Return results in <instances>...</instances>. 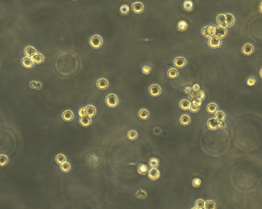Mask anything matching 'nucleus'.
I'll list each match as a JSON object with an SVG mask.
<instances>
[{
    "label": "nucleus",
    "mask_w": 262,
    "mask_h": 209,
    "mask_svg": "<svg viewBox=\"0 0 262 209\" xmlns=\"http://www.w3.org/2000/svg\"><path fill=\"white\" fill-rule=\"evenodd\" d=\"M106 105L110 108H115L119 104V101H118L117 97L113 94H110L107 96L105 99Z\"/></svg>",
    "instance_id": "nucleus-1"
},
{
    "label": "nucleus",
    "mask_w": 262,
    "mask_h": 209,
    "mask_svg": "<svg viewBox=\"0 0 262 209\" xmlns=\"http://www.w3.org/2000/svg\"><path fill=\"white\" fill-rule=\"evenodd\" d=\"M215 31H216V26L206 25L202 28L201 34L205 38H210L215 36Z\"/></svg>",
    "instance_id": "nucleus-2"
},
{
    "label": "nucleus",
    "mask_w": 262,
    "mask_h": 209,
    "mask_svg": "<svg viewBox=\"0 0 262 209\" xmlns=\"http://www.w3.org/2000/svg\"><path fill=\"white\" fill-rule=\"evenodd\" d=\"M89 44L92 48L98 49V48H101L103 45V39L100 35H95L90 37V40H89Z\"/></svg>",
    "instance_id": "nucleus-3"
},
{
    "label": "nucleus",
    "mask_w": 262,
    "mask_h": 209,
    "mask_svg": "<svg viewBox=\"0 0 262 209\" xmlns=\"http://www.w3.org/2000/svg\"><path fill=\"white\" fill-rule=\"evenodd\" d=\"M222 45V39L216 36L208 38V46L211 48H219Z\"/></svg>",
    "instance_id": "nucleus-4"
},
{
    "label": "nucleus",
    "mask_w": 262,
    "mask_h": 209,
    "mask_svg": "<svg viewBox=\"0 0 262 209\" xmlns=\"http://www.w3.org/2000/svg\"><path fill=\"white\" fill-rule=\"evenodd\" d=\"M228 29L226 28V27H222V26H216V31H215V36L219 38L222 39L225 38L228 35Z\"/></svg>",
    "instance_id": "nucleus-5"
},
{
    "label": "nucleus",
    "mask_w": 262,
    "mask_h": 209,
    "mask_svg": "<svg viewBox=\"0 0 262 209\" xmlns=\"http://www.w3.org/2000/svg\"><path fill=\"white\" fill-rule=\"evenodd\" d=\"M254 52V47L250 43H246L242 46V53L245 56H250Z\"/></svg>",
    "instance_id": "nucleus-6"
},
{
    "label": "nucleus",
    "mask_w": 262,
    "mask_h": 209,
    "mask_svg": "<svg viewBox=\"0 0 262 209\" xmlns=\"http://www.w3.org/2000/svg\"><path fill=\"white\" fill-rule=\"evenodd\" d=\"M21 64L26 69H31L34 67L35 62L33 61L32 58L30 57H24L21 60Z\"/></svg>",
    "instance_id": "nucleus-7"
},
{
    "label": "nucleus",
    "mask_w": 262,
    "mask_h": 209,
    "mask_svg": "<svg viewBox=\"0 0 262 209\" xmlns=\"http://www.w3.org/2000/svg\"><path fill=\"white\" fill-rule=\"evenodd\" d=\"M161 87L158 84H152L149 88V93L152 97H159L161 94Z\"/></svg>",
    "instance_id": "nucleus-8"
},
{
    "label": "nucleus",
    "mask_w": 262,
    "mask_h": 209,
    "mask_svg": "<svg viewBox=\"0 0 262 209\" xmlns=\"http://www.w3.org/2000/svg\"><path fill=\"white\" fill-rule=\"evenodd\" d=\"M186 63H187V61H186V58L183 57H177L173 61L174 66H175L178 68H184L186 65Z\"/></svg>",
    "instance_id": "nucleus-9"
},
{
    "label": "nucleus",
    "mask_w": 262,
    "mask_h": 209,
    "mask_svg": "<svg viewBox=\"0 0 262 209\" xmlns=\"http://www.w3.org/2000/svg\"><path fill=\"white\" fill-rule=\"evenodd\" d=\"M96 85L99 90H106V89L108 88L109 82L105 78H101V79L98 80Z\"/></svg>",
    "instance_id": "nucleus-10"
},
{
    "label": "nucleus",
    "mask_w": 262,
    "mask_h": 209,
    "mask_svg": "<svg viewBox=\"0 0 262 209\" xmlns=\"http://www.w3.org/2000/svg\"><path fill=\"white\" fill-rule=\"evenodd\" d=\"M38 53L37 50L35 49V48H34L33 46H31V45H28V46H26L25 48V49H24V54H25L26 57H33V56L35 55V54H36Z\"/></svg>",
    "instance_id": "nucleus-11"
},
{
    "label": "nucleus",
    "mask_w": 262,
    "mask_h": 209,
    "mask_svg": "<svg viewBox=\"0 0 262 209\" xmlns=\"http://www.w3.org/2000/svg\"><path fill=\"white\" fill-rule=\"evenodd\" d=\"M61 118L66 122H71L74 119V113L72 110H67L64 111L61 114Z\"/></svg>",
    "instance_id": "nucleus-12"
},
{
    "label": "nucleus",
    "mask_w": 262,
    "mask_h": 209,
    "mask_svg": "<svg viewBox=\"0 0 262 209\" xmlns=\"http://www.w3.org/2000/svg\"><path fill=\"white\" fill-rule=\"evenodd\" d=\"M132 10L134 11V13H137V14H140V13H143V10H144L143 4L140 2H134L132 5Z\"/></svg>",
    "instance_id": "nucleus-13"
},
{
    "label": "nucleus",
    "mask_w": 262,
    "mask_h": 209,
    "mask_svg": "<svg viewBox=\"0 0 262 209\" xmlns=\"http://www.w3.org/2000/svg\"><path fill=\"white\" fill-rule=\"evenodd\" d=\"M148 177H149V179L153 180V181L158 179L159 177H160V171L157 168H153L148 172Z\"/></svg>",
    "instance_id": "nucleus-14"
},
{
    "label": "nucleus",
    "mask_w": 262,
    "mask_h": 209,
    "mask_svg": "<svg viewBox=\"0 0 262 209\" xmlns=\"http://www.w3.org/2000/svg\"><path fill=\"white\" fill-rule=\"evenodd\" d=\"M225 20H226V27H228V28H231L232 26H234V23H235L234 16L231 13L225 14Z\"/></svg>",
    "instance_id": "nucleus-15"
},
{
    "label": "nucleus",
    "mask_w": 262,
    "mask_h": 209,
    "mask_svg": "<svg viewBox=\"0 0 262 209\" xmlns=\"http://www.w3.org/2000/svg\"><path fill=\"white\" fill-rule=\"evenodd\" d=\"M207 127L211 130H216L219 129V124H218V120L215 118H210L207 121Z\"/></svg>",
    "instance_id": "nucleus-16"
},
{
    "label": "nucleus",
    "mask_w": 262,
    "mask_h": 209,
    "mask_svg": "<svg viewBox=\"0 0 262 209\" xmlns=\"http://www.w3.org/2000/svg\"><path fill=\"white\" fill-rule=\"evenodd\" d=\"M79 122H80V124H81L82 127H90V126L91 125L92 119H91V117H90V116H83V117H81Z\"/></svg>",
    "instance_id": "nucleus-17"
},
{
    "label": "nucleus",
    "mask_w": 262,
    "mask_h": 209,
    "mask_svg": "<svg viewBox=\"0 0 262 209\" xmlns=\"http://www.w3.org/2000/svg\"><path fill=\"white\" fill-rule=\"evenodd\" d=\"M216 22H217L219 26L226 27V20H225V14H219L218 15L216 18Z\"/></svg>",
    "instance_id": "nucleus-18"
},
{
    "label": "nucleus",
    "mask_w": 262,
    "mask_h": 209,
    "mask_svg": "<svg viewBox=\"0 0 262 209\" xmlns=\"http://www.w3.org/2000/svg\"><path fill=\"white\" fill-rule=\"evenodd\" d=\"M179 123L181 125L183 126H188L191 123V118L189 115L183 114L182 115L181 117L179 119Z\"/></svg>",
    "instance_id": "nucleus-19"
},
{
    "label": "nucleus",
    "mask_w": 262,
    "mask_h": 209,
    "mask_svg": "<svg viewBox=\"0 0 262 209\" xmlns=\"http://www.w3.org/2000/svg\"><path fill=\"white\" fill-rule=\"evenodd\" d=\"M31 58H32L33 61H34L35 63L39 64L43 63L44 61H45V57H44L43 54H41V53H37V54H35L33 57H31Z\"/></svg>",
    "instance_id": "nucleus-20"
},
{
    "label": "nucleus",
    "mask_w": 262,
    "mask_h": 209,
    "mask_svg": "<svg viewBox=\"0 0 262 209\" xmlns=\"http://www.w3.org/2000/svg\"><path fill=\"white\" fill-rule=\"evenodd\" d=\"M206 110L208 113H211V114L216 113V112L218 110V105L216 103H210L206 107Z\"/></svg>",
    "instance_id": "nucleus-21"
},
{
    "label": "nucleus",
    "mask_w": 262,
    "mask_h": 209,
    "mask_svg": "<svg viewBox=\"0 0 262 209\" xmlns=\"http://www.w3.org/2000/svg\"><path fill=\"white\" fill-rule=\"evenodd\" d=\"M138 116L140 117V119H143V120H146V119H149V113L147 110L146 109H142L139 111L138 113Z\"/></svg>",
    "instance_id": "nucleus-22"
},
{
    "label": "nucleus",
    "mask_w": 262,
    "mask_h": 209,
    "mask_svg": "<svg viewBox=\"0 0 262 209\" xmlns=\"http://www.w3.org/2000/svg\"><path fill=\"white\" fill-rule=\"evenodd\" d=\"M203 209H217V204L212 200H208L205 201V205Z\"/></svg>",
    "instance_id": "nucleus-23"
},
{
    "label": "nucleus",
    "mask_w": 262,
    "mask_h": 209,
    "mask_svg": "<svg viewBox=\"0 0 262 209\" xmlns=\"http://www.w3.org/2000/svg\"><path fill=\"white\" fill-rule=\"evenodd\" d=\"M86 110H87V115L90 117H93L96 115L97 110L95 107H94L93 105H88L86 107Z\"/></svg>",
    "instance_id": "nucleus-24"
},
{
    "label": "nucleus",
    "mask_w": 262,
    "mask_h": 209,
    "mask_svg": "<svg viewBox=\"0 0 262 209\" xmlns=\"http://www.w3.org/2000/svg\"><path fill=\"white\" fill-rule=\"evenodd\" d=\"M29 87L34 90H39L42 88V84L38 81H31L29 83Z\"/></svg>",
    "instance_id": "nucleus-25"
},
{
    "label": "nucleus",
    "mask_w": 262,
    "mask_h": 209,
    "mask_svg": "<svg viewBox=\"0 0 262 209\" xmlns=\"http://www.w3.org/2000/svg\"><path fill=\"white\" fill-rule=\"evenodd\" d=\"M191 103L188 100H183L179 103V107L183 110H189L190 108Z\"/></svg>",
    "instance_id": "nucleus-26"
},
{
    "label": "nucleus",
    "mask_w": 262,
    "mask_h": 209,
    "mask_svg": "<svg viewBox=\"0 0 262 209\" xmlns=\"http://www.w3.org/2000/svg\"><path fill=\"white\" fill-rule=\"evenodd\" d=\"M167 76L169 77V78H172V79L176 78L177 77L179 76L178 70L175 69V68H170V69H169V71H168L167 72Z\"/></svg>",
    "instance_id": "nucleus-27"
},
{
    "label": "nucleus",
    "mask_w": 262,
    "mask_h": 209,
    "mask_svg": "<svg viewBox=\"0 0 262 209\" xmlns=\"http://www.w3.org/2000/svg\"><path fill=\"white\" fill-rule=\"evenodd\" d=\"M60 169L61 172H65V173H68V172H70L71 169H72V166H71L70 163L65 162L63 164L60 165Z\"/></svg>",
    "instance_id": "nucleus-28"
},
{
    "label": "nucleus",
    "mask_w": 262,
    "mask_h": 209,
    "mask_svg": "<svg viewBox=\"0 0 262 209\" xmlns=\"http://www.w3.org/2000/svg\"><path fill=\"white\" fill-rule=\"evenodd\" d=\"M215 119H217L218 121H225V114L222 110H217L215 113Z\"/></svg>",
    "instance_id": "nucleus-29"
},
{
    "label": "nucleus",
    "mask_w": 262,
    "mask_h": 209,
    "mask_svg": "<svg viewBox=\"0 0 262 209\" xmlns=\"http://www.w3.org/2000/svg\"><path fill=\"white\" fill-rule=\"evenodd\" d=\"M66 160H67V159H66V156L64 154H57L55 157V162L59 165L63 164L64 163L66 162Z\"/></svg>",
    "instance_id": "nucleus-30"
},
{
    "label": "nucleus",
    "mask_w": 262,
    "mask_h": 209,
    "mask_svg": "<svg viewBox=\"0 0 262 209\" xmlns=\"http://www.w3.org/2000/svg\"><path fill=\"white\" fill-rule=\"evenodd\" d=\"M9 163V158L6 155L1 154L0 155V166H6Z\"/></svg>",
    "instance_id": "nucleus-31"
},
{
    "label": "nucleus",
    "mask_w": 262,
    "mask_h": 209,
    "mask_svg": "<svg viewBox=\"0 0 262 209\" xmlns=\"http://www.w3.org/2000/svg\"><path fill=\"white\" fill-rule=\"evenodd\" d=\"M127 137L130 140H135L138 137V134L134 130H131V131H129L128 133H127Z\"/></svg>",
    "instance_id": "nucleus-32"
},
{
    "label": "nucleus",
    "mask_w": 262,
    "mask_h": 209,
    "mask_svg": "<svg viewBox=\"0 0 262 209\" xmlns=\"http://www.w3.org/2000/svg\"><path fill=\"white\" fill-rule=\"evenodd\" d=\"M205 205V201L203 199H198L195 202V207L198 209H203Z\"/></svg>",
    "instance_id": "nucleus-33"
},
{
    "label": "nucleus",
    "mask_w": 262,
    "mask_h": 209,
    "mask_svg": "<svg viewBox=\"0 0 262 209\" xmlns=\"http://www.w3.org/2000/svg\"><path fill=\"white\" fill-rule=\"evenodd\" d=\"M146 196H147L146 192L143 190H139L136 193V197L137 198H140V199H144L146 198Z\"/></svg>",
    "instance_id": "nucleus-34"
},
{
    "label": "nucleus",
    "mask_w": 262,
    "mask_h": 209,
    "mask_svg": "<svg viewBox=\"0 0 262 209\" xmlns=\"http://www.w3.org/2000/svg\"><path fill=\"white\" fill-rule=\"evenodd\" d=\"M147 171H148V168L146 165L140 164V166H139L138 172L140 174H141V175H144V174H146V172H147Z\"/></svg>",
    "instance_id": "nucleus-35"
},
{
    "label": "nucleus",
    "mask_w": 262,
    "mask_h": 209,
    "mask_svg": "<svg viewBox=\"0 0 262 209\" xmlns=\"http://www.w3.org/2000/svg\"><path fill=\"white\" fill-rule=\"evenodd\" d=\"M183 6H184L185 9L188 10V11H191L192 9V7H193V3L191 2L190 0H186L184 2Z\"/></svg>",
    "instance_id": "nucleus-36"
},
{
    "label": "nucleus",
    "mask_w": 262,
    "mask_h": 209,
    "mask_svg": "<svg viewBox=\"0 0 262 209\" xmlns=\"http://www.w3.org/2000/svg\"><path fill=\"white\" fill-rule=\"evenodd\" d=\"M256 82H257V79H256L255 77L254 76L249 77V78H248V79H247L246 81L247 84H248V86H254V84H256Z\"/></svg>",
    "instance_id": "nucleus-37"
},
{
    "label": "nucleus",
    "mask_w": 262,
    "mask_h": 209,
    "mask_svg": "<svg viewBox=\"0 0 262 209\" xmlns=\"http://www.w3.org/2000/svg\"><path fill=\"white\" fill-rule=\"evenodd\" d=\"M189 110H190V111L192 112V113H197V112H199V110H200V107L195 105V104H194L193 103H192V104H191Z\"/></svg>",
    "instance_id": "nucleus-38"
},
{
    "label": "nucleus",
    "mask_w": 262,
    "mask_h": 209,
    "mask_svg": "<svg viewBox=\"0 0 262 209\" xmlns=\"http://www.w3.org/2000/svg\"><path fill=\"white\" fill-rule=\"evenodd\" d=\"M178 27L180 30L183 31V30H185L187 28V24H186V22H184V21H181V22H179Z\"/></svg>",
    "instance_id": "nucleus-39"
},
{
    "label": "nucleus",
    "mask_w": 262,
    "mask_h": 209,
    "mask_svg": "<svg viewBox=\"0 0 262 209\" xmlns=\"http://www.w3.org/2000/svg\"><path fill=\"white\" fill-rule=\"evenodd\" d=\"M142 71H143V72L145 75H149L151 72V68L149 65H144L143 68H142Z\"/></svg>",
    "instance_id": "nucleus-40"
},
{
    "label": "nucleus",
    "mask_w": 262,
    "mask_h": 209,
    "mask_svg": "<svg viewBox=\"0 0 262 209\" xmlns=\"http://www.w3.org/2000/svg\"><path fill=\"white\" fill-rule=\"evenodd\" d=\"M196 97L197 98H199L201 100H204L205 98V94L203 90H199L196 94Z\"/></svg>",
    "instance_id": "nucleus-41"
},
{
    "label": "nucleus",
    "mask_w": 262,
    "mask_h": 209,
    "mask_svg": "<svg viewBox=\"0 0 262 209\" xmlns=\"http://www.w3.org/2000/svg\"><path fill=\"white\" fill-rule=\"evenodd\" d=\"M149 165H150V166H152L153 168H157V166H158V160L155 158L151 159L150 161H149Z\"/></svg>",
    "instance_id": "nucleus-42"
},
{
    "label": "nucleus",
    "mask_w": 262,
    "mask_h": 209,
    "mask_svg": "<svg viewBox=\"0 0 262 209\" xmlns=\"http://www.w3.org/2000/svg\"><path fill=\"white\" fill-rule=\"evenodd\" d=\"M79 116H81V117H83V116H87V110H86V107H82V108L80 109V110H79Z\"/></svg>",
    "instance_id": "nucleus-43"
},
{
    "label": "nucleus",
    "mask_w": 262,
    "mask_h": 209,
    "mask_svg": "<svg viewBox=\"0 0 262 209\" xmlns=\"http://www.w3.org/2000/svg\"><path fill=\"white\" fill-rule=\"evenodd\" d=\"M120 12L123 13V14H127V13L129 12V6H128L123 5L122 6L120 7Z\"/></svg>",
    "instance_id": "nucleus-44"
},
{
    "label": "nucleus",
    "mask_w": 262,
    "mask_h": 209,
    "mask_svg": "<svg viewBox=\"0 0 262 209\" xmlns=\"http://www.w3.org/2000/svg\"><path fill=\"white\" fill-rule=\"evenodd\" d=\"M192 103H193L194 104H195V105L199 106V107H200V106L202 105V100L199 99V98H195V99H194V101H193V102Z\"/></svg>",
    "instance_id": "nucleus-45"
},
{
    "label": "nucleus",
    "mask_w": 262,
    "mask_h": 209,
    "mask_svg": "<svg viewBox=\"0 0 262 209\" xmlns=\"http://www.w3.org/2000/svg\"><path fill=\"white\" fill-rule=\"evenodd\" d=\"M201 181L199 178H195V179L192 181V185H193L195 187H198L199 185H200Z\"/></svg>",
    "instance_id": "nucleus-46"
},
{
    "label": "nucleus",
    "mask_w": 262,
    "mask_h": 209,
    "mask_svg": "<svg viewBox=\"0 0 262 209\" xmlns=\"http://www.w3.org/2000/svg\"><path fill=\"white\" fill-rule=\"evenodd\" d=\"M196 92L194 91V90H192V91L190 92V93L189 94V98L190 100H194L195 97H196Z\"/></svg>",
    "instance_id": "nucleus-47"
},
{
    "label": "nucleus",
    "mask_w": 262,
    "mask_h": 209,
    "mask_svg": "<svg viewBox=\"0 0 262 209\" xmlns=\"http://www.w3.org/2000/svg\"><path fill=\"white\" fill-rule=\"evenodd\" d=\"M218 124H219V128L223 129L225 127V123L224 121H218Z\"/></svg>",
    "instance_id": "nucleus-48"
},
{
    "label": "nucleus",
    "mask_w": 262,
    "mask_h": 209,
    "mask_svg": "<svg viewBox=\"0 0 262 209\" xmlns=\"http://www.w3.org/2000/svg\"><path fill=\"white\" fill-rule=\"evenodd\" d=\"M199 89H200V86L199 85V84H195V85L193 86V87H192V90H194V91H195V92H198L199 90Z\"/></svg>",
    "instance_id": "nucleus-49"
},
{
    "label": "nucleus",
    "mask_w": 262,
    "mask_h": 209,
    "mask_svg": "<svg viewBox=\"0 0 262 209\" xmlns=\"http://www.w3.org/2000/svg\"><path fill=\"white\" fill-rule=\"evenodd\" d=\"M192 90V88L190 87H187L186 89H185V92H186L187 94H189Z\"/></svg>",
    "instance_id": "nucleus-50"
},
{
    "label": "nucleus",
    "mask_w": 262,
    "mask_h": 209,
    "mask_svg": "<svg viewBox=\"0 0 262 209\" xmlns=\"http://www.w3.org/2000/svg\"><path fill=\"white\" fill-rule=\"evenodd\" d=\"M259 9H260V11L262 13V2H260V6H259Z\"/></svg>",
    "instance_id": "nucleus-51"
},
{
    "label": "nucleus",
    "mask_w": 262,
    "mask_h": 209,
    "mask_svg": "<svg viewBox=\"0 0 262 209\" xmlns=\"http://www.w3.org/2000/svg\"><path fill=\"white\" fill-rule=\"evenodd\" d=\"M259 75H260V78H262V68L260 70V72H259Z\"/></svg>",
    "instance_id": "nucleus-52"
},
{
    "label": "nucleus",
    "mask_w": 262,
    "mask_h": 209,
    "mask_svg": "<svg viewBox=\"0 0 262 209\" xmlns=\"http://www.w3.org/2000/svg\"><path fill=\"white\" fill-rule=\"evenodd\" d=\"M192 209H198V208H196V207H193V208H192Z\"/></svg>",
    "instance_id": "nucleus-53"
}]
</instances>
